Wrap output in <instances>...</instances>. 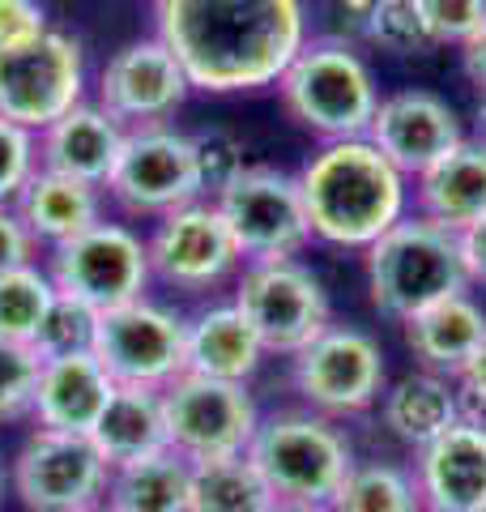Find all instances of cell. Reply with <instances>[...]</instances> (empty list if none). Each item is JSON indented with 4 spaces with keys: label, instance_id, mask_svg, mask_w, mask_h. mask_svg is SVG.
I'll list each match as a JSON object with an SVG mask.
<instances>
[{
    "label": "cell",
    "instance_id": "cell-44",
    "mask_svg": "<svg viewBox=\"0 0 486 512\" xmlns=\"http://www.w3.org/2000/svg\"><path fill=\"white\" fill-rule=\"evenodd\" d=\"M269 512H324V508H303V504H273Z\"/></svg>",
    "mask_w": 486,
    "mask_h": 512
},
{
    "label": "cell",
    "instance_id": "cell-35",
    "mask_svg": "<svg viewBox=\"0 0 486 512\" xmlns=\"http://www.w3.org/2000/svg\"><path fill=\"white\" fill-rule=\"evenodd\" d=\"M39 171V133L0 116V205H13Z\"/></svg>",
    "mask_w": 486,
    "mask_h": 512
},
{
    "label": "cell",
    "instance_id": "cell-42",
    "mask_svg": "<svg viewBox=\"0 0 486 512\" xmlns=\"http://www.w3.org/2000/svg\"><path fill=\"white\" fill-rule=\"evenodd\" d=\"M461 73L469 86H478V94H486V22L461 43Z\"/></svg>",
    "mask_w": 486,
    "mask_h": 512
},
{
    "label": "cell",
    "instance_id": "cell-14",
    "mask_svg": "<svg viewBox=\"0 0 486 512\" xmlns=\"http://www.w3.org/2000/svg\"><path fill=\"white\" fill-rule=\"evenodd\" d=\"M248 261H290L312 244V222L299 192V175L278 167H248L214 201Z\"/></svg>",
    "mask_w": 486,
    "mask_h": 512
},
{
    "label": "cell",
    "instance_id": "cell-13",
    "mask_svg": "<svg viewBox=\"0 0 486 512\" xmlns=\"http://www.w3.org/2000/svg\"><path fill=\"white\" fill-rule=\"evenodd\" d=\"M103 192L128 218H150V222L180 210V205L205 201L192 137L180 133L175 124L128 128L120 163L111 171Z\"/></svg>",
    "mask_w": 486,
    "mask_h": 512
},
{
    "label": "cell",
    "instance_id": "cell-41",
    "mask_svg": "<svg viewBox=\"0 0 486 512\" xmlns=\"http://www.w3.org/2000/svg\"><path fill=\"white\" fill-rule=\"evenodd\" d=\"M461 256H465L469 286H486V218L461 231Z\"/></svg>",
    "mask_w": 486,
    "mask_h": 512
},
{
    "label": "cell",
    "instance_id": "cell-36",
    "mask_svg": "<svg viewBox=\"0 0 486 512\" xmlns=\"http://www.w3.org/2000/svg\"><path fill=\"white\" fill-rule=\"evenodd\" d=\"M435 47H461L486 22V0H418Z\"/></svg>",
    "mask_w": 486,
    "mask_h": 512
},
{
    "label": "cell",
    "instance_id": "cell-16",
    "mask_svg": "<svg viewBox=\"0 0 486 512\" xmlns=\"http://www.w3.org/2000/svg\"><path fill=\"white\" fill-rule=\"evenodd\" d=\"M192 82L184 64L158 35H145L116 47L99 77H94V103L111 111L124 128L171 124V116L188 103Z\"/></svg>",
    "mask_w": 486,
    "mask_h": 512
},
{
    "label": "cell",
    "instance_id": "cell-28",
    "mask_svg": "<svg viewBox=\"0 0 486 512\" xmlns=\"http://www.w3.org/2000/svg\"><path fill=\"white\" fill-rule=\"evenodd\" d=\"M273 491L256 474L248 453L239 457H214V461H192V491L188 512H269Z\"/></svg>",
    "mask_w": 486,
    "mask_h": 512
},
{
    "label": "cell",
    "instance_id": "cell-33",
    "mask_svg": "<svg viewBox=\"0 0 486 512\" xmlns=\"http://www.w3.org/2000/svg\"><path fill=\"white\" fill-rule=\"evenodd\" d=\"M39 350L22 342L0 338V427L30 419V402H35L39 384Z\"/></svg>",
    "mask_w": 486,
    "mask_h": 512
},
{
    "label": "cell",
    "instance_id": "cell-29",
    "mask_svg": "<svg viewBox=\"0 0 486 512\" xmlns=\"http://www.w3.org/2000/svg\"><path fill=\"white\" fill-rule=\"evenodd\" d=\"M324 512H427L414 470L397 461H354Z\"/></svg>",
    "mask_w": 486,
    "mask_h": 512
},
{
    "label": "cell",
    "instance_id": "cell-37",
    "mask_svg": "<svg viewBox=\"0 0 486 512\" xmlns=\"http://www.w3.org/2000/svg\"><path fill=\"white\" fill-rule=\"evenodd\" d=\"M376 0H316V26L312 35L342 39V43H367V22Z\"/></svg>",
    "mask_w": 486,
    "mask_h": 512
},
{
    "label": "cell",
    "instance_id": "cell-24",
    "mask_svg": "<svg viewBox=\"0 0 486 512\" xmlns=\"http://www.w3.org/2000/svg\"><path fill=\"white\" fill-rule=\"evenodd\" d=\"M269 350L256 338L248 316L235 308V299L205 303L188 316V372L252 384V376L265 367Z\"/></svg>",
    "mask_w": 486,
    "mask_h": 512
},
{
    "label": "cell",
    "instance_id": "cell-7",
    "mask_svg": "<svg viewBox=\"0 0 486 512\" xmlns=\"http://www.w3.org/2000/svg\"><path fill=\"white\" fill-rule=\"evenodd\" d=\"M290 384L299 402L329 419H359L371 406H380L388 384L384 350L359 325H333L320 338L307 342L299 355H290Z\"/></svg>",
    "mask_w": 486,
    "mask_h": 512
},
{
    "label": "cell",
    "instance_id": "cell-40",
    "mask_svg": "<svg viewBox=\"0 0 486 512\" xmlns=\"http://www.w3.org/2000/svg\"><path fill=\"white\" fill-rule=\"evenodd\" d=\"M457 389H461L465 414H478V419H486V346L465 363V372L457 376Z\"/></svg>",
    "mask_w": 486,
    "mask_h": 512
},
{
    "label": "cell",
    "instance_id": "cell-22",
    "mask_svg": "<svg viewBox=\"0 0 486 512\" xmlns=\"http://www.w3.org/2000/svg\"><path fill=\"white\" fill-rule=\"evenodd\" d=\"M465 414L461 389L452 376L427 372V367H414V372L397 376L393 384H384L380 393V423L384 431L405 448H427L435 436L457 423Z\"/></svg>",
    "mask_w": 486,
    "mask_h": 512
},
{
    "label": "cell",
    "instance_id": "cell-19",
    "mask_svg": "<svg viewBox=\"0 0 486 512\" xmlns=\"http://www.w3.org/2000/svg\"><path fill=\"white\" fill-rule=\"evenodd\" d=\"M116 393V380L94 359V350H73V355H52L39 363L35 402H30V423L90 436L94 423Z\"/></svg>",
    "mask_w": 486,
    "mask_h": 512
},
{
    "label": "cell",
    "instance_id": "cell-45",
    "mask_svg": "<svg viewBox=\"0 0 486 512\" xmlns=\"http://www.w3.org/2000/svg\"><path fill=\"white\" fill-rule=\"evenodd\" d=\"M5 483H9V474H5V461H0V500H5Z\"/></svg>",
    "mask_w": 486,
    "mask_h": 512
},
{
    "label": "cell",
    "instance_id": "cell-43",
    "mask_svg": "<svg viewBox=\"0 0 486 512\" xmlns=\"http://www.w3.org/2000/svg\"><path fill=\"white\" fill-rule=\"evenodd\" d=\"M469 137H478L486 146V94H478V103H474V128H469Z\"/></svg>",
    "mask_w": 486,
    "mask_h": 512
},
{
    "label": "cell",
    "instance_id": "cell-18",
    "mask_svg": "<svg viewBox=\"0 0 486 512\" xmlns=\"http://www.w3.org/2000/svg\"><path fill=\"white\" fill-rule=\"evenodd\" d=\"M414 483L427 512H486V419L461 414L414 453Z\"/></svg>",
    "mask_w": 486,
    "mask_h": 512
},
{
    "label": "cell",
    "instance_id": "cell-38",
    "mask_svg": "<svg viewBox=\"0 0 486 512\" xmlns=\"http://www.w3.org/2000/svg\"><path fill=\"white\" fill-rule=\"evenodd\" d=\"M47 30H52V22H47L43 0H0V52L35 43Z\"/></svg>",
    "mask_w": 486,
    "mask_h": 512
},
{
    "label": "cell",
    "instance_id": "cell-25",
    "mask_svg": "<svg viewBox=\"0 0 486 512\" xmlns=\"http://www.w3.org/2000/svg\"><path fill=\"white\" fill-rule=\"evenodd\" d=\"M13 210L26 222V231L35 235V244L52 252L77 239L81 231H90L94 222H103V188L39 167L30 175V184L18 192Z\"/></svg>",
    "mask_w": 486,
    "mask_h": 512
},
{
    "label": "cell",
    "instance_id": "cell-30",
    "mask_svg": "<svg viewBox=\"0 0 486 512\" xmlns=\"http://www.w3.org/2000/svg\"><path fill=\"white\" fill-rule=\"evenodd\" d=\"M56 299H60L56 282H52V274H47V265H39V261L0 274V338L35 346L43 320H47V312H52Z\"/></svg>",
    "mask_w": 486,
    "mask_h": 512
},
{
    "label": "cell",
    "instance_id": "cell-10",
    "mask_svg": "<svg viewBox=\"0 0 486 512\" xmlns=\"http://www.w3.org/2000/svg\"><path fill=\"white\" fill-rule=\"evenodd\" d=\"M90 350L116 384L167 389L175 376L188 372V316L141 295L124 308L99 312Z\"/></svg>",
    "mask_w": 486,
    "mask_h": 512
},
{
    "label": "cell",
    "instance_id": "cell-26",
    "mask_svg": "<svg viewBox=\"0 0 486 512\" xmlns=\"http://www.w3.org/2000/svg\"><path fill=\"white\" fill-rule=\"evenodd\" d=\"M94 448L107 457V466H128V461L154 457L167 444V410H162V389H137V384H116L103 419L90 431Z\"/></svg>",
    "mask_w": 486,
    "mask_h": 512
},
{
    "label": "cell",
    "instance_id": "cell-6",
    "mask_svg": "<svg viewBox=\"0 0 486 512\" xmlns=\"http://www.w3.org/2000/svg\"><path fill=\"white\" fill-rule=\"evenodd\" d=\"M235 308L248 316L269 355L290 359L333 325L329 291L312 265L290 261H248L235 274Z\"/></svg>",
    "mask_w": 486,
    "mask_h": 512
},
{
    "label": "cell",
    "instance_id": "cell-8",
    "mask_svg": "<svg viewBox=\"0 0 486 512\" xmlns=\"http://www.w3.org/2000/svg\"><path fill=\"white\" fill-rule=\"evenodd\" d=\"M47 274L64 299L86 303L90 312L124 308L141 295H150V248L145 235L128 222H94L69 244L47 252Z\"/></svg>",
    "mask_w": 486,
    "mask_h": 512
},
{
    "label": "cell",
    "instance_id": "cell-21",
    "mask_svg": "<svg viewBox=\"0 0 486 512\" xmlns=\"http://www.w3.org/2000/svg\"><path fill=\"white\" fill-rule=\"evenodd\" d=\"M414 214L440 222L448 231H469L486 218V146L478 137H465L440 163L410 180Z\"/></svg>",
    "mask_w": 486,
    "mask_h": 512
},
{
    "label": "cell",
    "instance_id": "cell-46",
    "mask_svg": "<svg viewBox=\"0 0 486 512\" xmlns=\"http://www.w3.org/2000/svg\"><path fill=\"white\" fill-rule=\"evenodd\" d=\"M86 512H116V508H111V504L103 500V504H94V508H86Z\"/></svg>",
    "mask_w": 486,
    "mask_h": 512
},
{
    "label": "cell",
    "instance_id": "cell-27",
    "mask_svg": "<svg viewBox=\"0 0 486 512\" xmlns=\"http://www.w3.org/2000/svg\"><path fill=\"white\" fill-rule=\"evenodd\" d=\"M192 461L175 448L111 470L107 504L116 512H188Z\"/></svg>",
    "mask_w": 486,
    "mask_h": 512
},
{
    "label": "cell",
    "instance_id": "cell-34",
    "mask_svg": "<svg viewBox=\"0 0 486 512\" xmlns=\"http://www.w3.org/2000/svg\"><path fill=\"white\" fill-rule=\"evenodd\" d=\"M94 325H99V312H90L86 303L77 299H56L52 312H47L35 350L39 359H52V355H73V350H90L94 346Z\"/></svg>",
    "mask_w": 486,
    "mask_h": 512
},
{
    "label": "cell",
    "instance_id": "cell-1",
    "mask_svg": "<svg viewBox=\"0 0 486 512\" xmlns=\"http://www.w3.org/2000/svg\"><path fill=\"white\" fill-rule=\"evenodd\" d=\"M154 35L201 94H252L278 86L312 39L303 0H154Z\"/></svg>",
    "mask_w": 486,
    "mask_h": 512
},
{
    "label": "cell",
    "instance_id": "cell-23",
    "mask_svg": "<svg viewBox=\"0 0 486 512\" xmlns=\"http://www.w3.org/2000/svg\"><path fill=\"white\" fill-rule=\"evenodd\" d=\"M405 346L418 367L457 380L465 363L486 346V308L474 295H452L405 320Z\"/></svg>",
    "mask_w": 486,
    "mask_h": 512
},
{
    "label": "cell",
    "instance_id": "cell-20",
    "mask_svg": "<svg viewBox=\"0 0 486 512\" xmlns=\"http://www.w3.org/2000/svg\"><path fill=\"white\" fill-rule=\"evenodd\" d=\"M124 137L128 128L94 99H86L39 133V167L107 188L111 171L120 163Z\"/></svg>",
    "mask_w": 486,
    "mask_h": 512
},
{
    "label": "cell",
    "instance_id": "cell-15",
    "mask_svg": "<svg viewBox=\"0 0 486 512\" xmlns=\"http://www.w3.org/2000/svg\"><path fill=\"white\" fill-rule=\"evenodd\" d=\"M154 282L180 295H205L243 269V252L214 201H192L162 214L145 235Z\"/></svg>",
    "mask_w": 486,
    "mask_h": 512
},
{
    "label": "cell",
    "instance_id": "cell-2",
    "mask_svg": "<svg viewBox=\"0 0 486 512\" xmlns=\"http://www.w3.org/2000/svg\"><path fill=\"white\" fill-rule=\"evenodd\" d=\"M299 192L312 239L346 252H367L414 205L410 175L388 163L371 137L324 141L299 171Z\"/></svg>",
    "mask_w": 486,
    "mask_h": 512
},
{
    "label": "cell",
    "instance_id": "cell-39",
    "mask_svg": "<svg viewBox=\"0 0 486 512\" xmlns=\"http://www.w3.org/2000/svg\"><path fill=\"white\" fill-rule=\"evenodd\" d=\"M30 261H39L35 235L26 231V222L18 218L13 205H0V274H9V269H18V265H30Z\"/></svg>",
    "mask_w": 486,
    "mask_h": 512
},
{
    "label": "cell",
    "instance_id": "cell-11",
    "mask_svg": "<svg viewBox=\"0 0 486 512\" xmlns=\"http://www.w3.org/2000/svg\"><path fill=\"white\" fill-rule=\"evenodd\" d=\"M111 466L90 436L35 427L9 461V487L26 512H86L107 500Z\"/></svg>",
    "mask_w": 486,
    "mask_h": 512
},
{
    "label": "cell",
    "instance_id": "cell-12",
    "mask_svg": "<svg viewBox=\"0 0 486 512\" xmlns=\"http://www.w3.org/2000/svg\"><path fill=\"white\" fill-rule=\"evenodd\" d=\"M167 410V444L188 461L239 457L261 427V406L248 384L184 372L162 389Z\"/></svg>",
    "mask_w": 486,
    "mask_h": 512
},
{
    "label": "cell",
    "instance_id": "cell-32",
    "mask_svg": "<svg viewBox=\"0 0 486 512\" xmlns=\"http://www.w3.org/2000/svg\"><path fill=\"white\" fill-rule=\"evenodd\" d=\"M367 43L388 56H427L435 47L418 0H376L367 22Z\"/></svg>",
    "mask_w": 486,
    "mask_h": 512
},
{
    "label": "cell",
    "instance_id": "cell-9",
    "mask_svg": "<svg viewBox=\"0 0 486 512\" xmlns=\"http://www.w3.org/2000/svg\"><path fill=\"white\" fill-rule=\"evenodd\" d=\"M90 64L86 43L69 30H47L35 43L0 52V116L43 133L64 111L86 103Z\"/></svg>",
    "mask_w": 486,
    "mask_h": 512
},
{
    "label": "cell",
    "instance_id": "cell-4",
    "mask_svg": "<svg viewBox=\"0 0 486 512\" xmlns=\"http://www.w3.org/2000/svg\"><path fill=\"white\" fill-rule=\"evenodd\" d=\"M278 99L286 116L324 146L367 137L380 107V82L354 43L312 35L278 77Z\"/></svg>",
    "mask_w": 486,
    "mask_h": 512
},
{
    "label": "cell",
    "instance_id": "cell-5",
    "mask_svg": "<svg viewBox=\"0 0 486 512\" xmlns=\"http://www.w3.org/2000/svg\"><path fill=\"white\" fill-rule=\"evenodd\" d=\"M248 461L278 504L329 508L354 466V444L346 427L329 414L286 406L261 414V427L248 444Z\"/></svg>",
    "mask_w": 486,
    "mask_h": 512
},
{
    "label": "cell",
    "instance_id": "cell-3",
    "mask_svg": "<svg viewBox=\"0 0 486 512\" xmlns=\"http://www.w3.org/2000/svg\"><path fill=\"white\" fill-rule=\"evenodd\" d=\"M367 295L380 316L405 325L410 316L469 291L461 235L423 214H405L363 252Z\"/></svg>",
    "mask_w": 486,
    "mask_h": 512
},
{
    "label": "cell",
    "instance_id": "cell-31",
    "mask_svg": "<svg viewBox=\"0 0 486 512\" xmlns=\"http://www.w3.org/2000/svg\"><path fill=\"white\" fill-rule=\"evenodd\" d=\"M192 137V154H197V175H201V197L205 201H218L226 188H231L243 171H248V146L243 137H235L231 128L222 124H209V128H197Z\"/></svg>",
    "mask_w": 486,
    "mask_h": 512
},
{
    "label": "cell",
    "instance_id": "cell-17",
    "mask_svg": "<svg viewBox=\"0 0 486 512\" xmlns=\"http://www.w3.org/2000/svg\"><path fill=\"white\" fill-rule=\"evenodd\" d=\"M367 137L401 175L414 180V175H423L427 167L440 163L452 146H461L469 133L448 99L423 86H405L393 94H380V107Z\"/></svg>",
    "mask_w": 486,
    "mask_h": 512
}]
</instances>
